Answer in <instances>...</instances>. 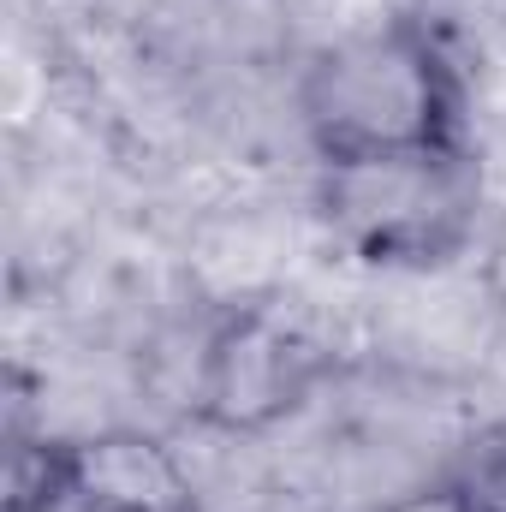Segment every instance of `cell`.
I'll return each instance as SVG.
<instances>
[{
  "instance_id": "6da1fadb",
  "label": "cell",
  "mask_w": 506,
  "mask_h": 512,
  "mask_svg": "<svg viewBox=\"0 0 506 512\" xmlns=\"http://www.w3.org/2000/svg\"><path fill=\"white\" fill-rule=\"evenodd\" d=\"M292 102L316 167L477 149L465 66L447 30L423 12H393L322 42L298 66Z\"/></svg>"
},
{
  "instance_id": "277c9868",
  "label": "cell",
  "mask_w": 506,
  "mask_h": 512,
  "mask_svg": "<svg viewBox=\"0 0 506 512\" xmlns=\"http://www.w3.org/2000/svg\"><path fill=\"white\" fill-rule=\"evenodd\" d=\"M66 512H209L185 453L137 423H102L72 435Z\"/></svg>"
},
{
  "instance_id": "52a82bcc",
  "label": "cell",
  "mask_w": 506,
  "mask_h": 512,
  "mask_svg": "<svg viewBox=\"0 0 506 512\" xmlns=\"http://www.w3.org/2000/svg\"><path fill=\"white\" fill-rule=\"evenodd\" d=\"M376 512H465V501H459V489L447 483V471H435V477H423V483L387 495Z\"/></svg>"
},
{
  "instance_id": "7a4b0ae2",
  "label": "cell",
  "mask_w": 506,
  "mask_h": 512,
  "mask_svg": "<svg viewBox=\"0 0 506 512\" xmlns=\"http://www.w3.org/2000/svg\"><path fill=\"white\" fill-rule=\"evenodd\" d=\"M310 209L334 251L352 262L381 274H435L477 245L483 167L477 149L322 161L310 179Z\"/></svg>"
},
{
  "instance_id": "3957f363",
  "label": "cell",
  "mask_w": 506,
  "mask_h": 512,
  "mask_svg": "<svg viewBox=\"0 0 506 512\" xmlns=\"http://www.w3.org/2000/svg\"><path fill=\"white\" fill-rule=\"evenodd\" d=\"M340 370H346V358L316 328H304L298 316H286L274 304L233 298L197 334L185 417L203 435L256 441V435H274L280 423L304 417L322 387L340 382Z\"/></svg>"
},
{
  "instance_id": "8992f818",
  "label": "cell",
  "mask_w": 506,
  "mask_h": 512,
  "mask_svg": "<svg viewBox=\"0 0 506 512\" xmlns=\"http://www.w3.org/2000/svg\"><path fill=\"white\" fill-rule=\"evenodd\" d=\"M441 471L459 489L465 512H506V423L477 429Z\"/></svg>"
},
{
  "instance_id": "5b68a950",
  "label": "cell",
  "mask_w": 506,
  "mask_h": 512,
  "mask_svg": "<svg viewBox=\"0 0 506 512\" xmlns=\"http://www.w3.org/2000/svg\"><path fill=\"white\" fill-rule=\"evenodd\" d=\"M66 477H72V435H60L48 423H30L24 399H12L0 512H66Z\"/></svg>"
}]
</instances>
